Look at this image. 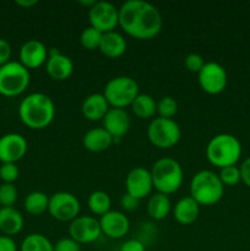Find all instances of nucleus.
Returning a JSON list of instances; mask_svg holds the SVG:
<instances>
[{"instance_id": "obj_1", "label": "nucleus", "mask_w": 250, "mask_h": 251, "mask_svg": "<svg viewBox=\"0 0 250 251\" xmlns=\"http://www.w3.org/2000/svg\"><path fill=\"white\" fill-rule=\"evenodd\" d=\"M119 26L136 39H151L161 32L163 20L159 10L145 0H126L119 7Z\"/></svg>"}, {"instance_id": "obj_2", "label": "nucleus", "mask_w": 250, "mask_h": 251, "mask_svg": "<svg viewBox=\"0 0 250 251\" xmlns=\"http://www.w3.org/2000/svg\"><path fill=\"white\" fill-rule=\"evenodd\" d=\"M19 117L29 129H44L50 125L55 117L54 100L46 93H29L20 102Z\"/></svg>"}, {"instance_id": "obj_3", "label": "nucleus", "mask_w": 250, "mask_h": 251, "mask_svg": "<svg viewBox=\"0 0 250 251\" xmlns=\"http://www.w3.org/2000/svg\"><path fill=\"white\" fill-rule=\"evenodd\" d=\"M242 156V144L232 134L215 135L206 146V157L218 168L235 166Z\"/></svg>"}, {"instance_id": "obj_4", "label": "nucleus", "mask_w": 250, "mask_h": 251, "mask_svg": "<svg viewBox=\"0 0 250 251\" xmlns=\"http://www.w3.org/2000/svg\"><path fill=\"white\" fill-rule=\"evenodd\" d=\"M225 185L217 173L208 169L199 171L190 181V196L200 206H213L222 200Z\"/></svg>"}, {"instance_id": "obj_5", "label": "nucleus", "mask_w": 250, "mask_h": 251, "mask_svg": "<svg viewBox=\"0 0 250 251\" xmlns=\"http://www.w3.org/2000/svg\"><path fill=\"white\" fill-rule=\"evenodd\" d=\"M150 172L153 181V188L157 193L171 195L178 191L183 184V167L172 157H162L157 159Z\"/></svg>"}, {"instance_id": "obj_6", "label": "nucleus", "mask_w": 250, "mask_h": 251, "mask_svg": "<svg viewBox=\"0 0 250 251\" xmlns=\"http://www.w3.org/2000/svg\"><path fill=\"white\" fill-rule=\"evenodd\" d=\"M31 74L20 61L11 60L0 66V95L17 97L27 90Z\"/></svg>"}, {"instance_id": "obj_7", "label": "nucleus", "mask_w": 250, "mask_h": 251, "mask_svg": "<svg viewBox=\"0 0 250 251\" xmlns=\"http://www.w3.org/2000/svg\"><path fill=\"white\" fill-rule=\"evenodd\" d=\"M139 83L130 76H117L105 83L103 95L112 108H123L131 105L139 96Z\"/></svg>"}, {"instance_id": "obj_8", "label": "nucleus", "mask_w": 250, "mask_h": 251, "mask_svg": "<svg viewBox=\"0 0 250 251\" xmlns=\"http://www.w3.org/2000/svg\"><path fill=\"white\" fill-rule=\"evenodd\" d=\"M147 137L158 149H171L181 137V130L174 119L157 117L151 120L147 127Z\"/></svg>"}, {"instance_id": "obj_9", "label": "nucleus", "mask_w": 250, "mask_h": 251, "mask_svg": "<svg viewBox=\"0 0 250 251\" xmlns=\"http://www.w3.org/2000/svg\"><path fill=\"white\" fill-rule=\"evenodd\" d=\"M80 201L68 191H56L49 196L48 212L60 222H71L80 213Z\"/></svg>"}, {"instance_id": "obj_10", "label": "nucleus", "mask_w": 250, "mask_h": 251, "mask_svg": "<svg viewBox=\"0 0 250 251\" xmlns=\"http://www.w3.org/2000/svg\"><path fill=\"white\" fill-rule=\"evenodd\" d=\"M90 26L95 27L102 33L114 31L119 26V9L113 2L100 0L88 9Z\"/></svg>"}, {"instance_id": "obj_11", "label": "nucleus", "mask_w": 250, "mask_h": 251, "mask_svg": "<svg viewBox=\"0 0 250 251\" xmlns=\"http://www.w3.org/2000/svg\"><path fill=\"white\" fill-rule=\"evenodd\" d=\"M198 81L201 90L208 95H218L223 92L228 82L225 69L216 61H206L198 74Z\"/></svg>"}, {"instance_id": "obj_12", "label": "nucleus", "mask_w": 250, "mask_h": 251, "mask_svg": "<svg viewBox=\"0 0 250 251\" xmlns=\"http://www.w3.org/2000/svg\"><path fill=\"white\" fill-rule=\"evenodd\" d=\"M102 234L100 220L93 216H77L69 226V235L78 244H91Z\"/></svg>"}, {"instance_id": "obj_13", "label": "nucleus", "mask_w": 250, "mask_h": 251, "mask_svg": "<svg viewBox=\"0 0 250 251\" xmlns=\"http://www.w3.org/2000/svg\"><path fill=\"white\" fill-rule=\"evenodd\" d=\"M125 189L126 194L140 201L151 195L154 188L150 169H146L145 167H135L130 169L125 176Z\"/></svg>"}, {"instance_id": "obj_14", "label": "nucleus", "mask_w": 250, "mask_h": 251, "mask_svg": "<svg viewBox=\"0 0 250 251\" xmlns=\"http://www.w3.org/2000/svg\"><path fill=\"white\" fill-rule=\"evenodd\" d=\"M28 150L27 140L17 132H9L0 137V162L17 163Z\"/></svg>"}, {"instance_id": "obj_15", "label": "nucleus", "mask_w": 250, "mask_h": 251, "mask_svg": "<svg viewBox=\"0 0 250 251\" xmlns=\"http://www.w3.org/2000/svg\"><path fill=\"white\" fill-rule=\"evenodd\" d=\"M20 63L26 69H37L48 60V48L39 39H28L21 46L19 51Z\"/></svg>"}, {"instance_id": "obj_16", "label": "nucleus", "mask_w": 250, "mask_h": 251, "mask_svg": "<svg viewBox=\"0 0 250 251\" xmlns=\"http://www.w3.org/2000/svg\"><path fill=\"white\" fill-rule=\"evenodd\" d=\"M100 230L103 234L112 239H120L125 237L130 229V221L124 212L110 210L100 218Z\"/></svg>"}, {"instance_id": "obj_17", "label": "nucleus", "mask_w": 250, "mask_h": 251, "mask_svg": "<svg viewBox=\"0 0 250 251\" xmlns=\"http://www.w3.org/2000/svg\"><path fill=\"white\" fill-rule=\"evenodd\" d=\"M102 120L103 127L112 135L114 140L124 136L129 131L130 124H131L129 113L123 108H109Z\"/></svg>"}, {"instance_id": "obj_18", "label": "nucleus", "mask_w": 250, "mask_h": 251, "mask_svg": "<svg viewBox=\"0 0 250 251\" xmlns=\"http://www.w3.org/2000/svg\"><path fill=\"white\" fill-rule=\"evenodd\" d=\"M110 105L103 93H91L83 100L81 110L86 119L91 122L100 120L105 117Z\"/></svg>"}, {"instance_id": "obj_19", "label": "nucleus", "mask_w": 250, "mask_h": 251, "mask_svg": "<svg viewBox=\"0 0 250 251\" xmlns=\"http://www.w3.org/2000/svg\"><path fill=\"white\" fill-rule=\"evenodd\" d=\"M46 69L48 75L53 80L64 81L68 80L74 73V63L68 55L60 53L49 55L46 63Z\"/></svg>"}, {"instance_id": "obj_20", "label": "nucleus", "mask_w": 250, "mask_h": 251, "mask_svg": "<svg viewBox=\"0 0 250 251\" xmlns=\"http://www.w3.org/2000/svg\"><path fill=\"white\" fill-rule=\"evenodd\" d=\"M114 142L112 135L104 127H93L85 132L82 137V145L90 152H103Z\"/></svg>"}, {"instance_id": "obj_21", "label": "nucleus", "mask_w": 250, "mask_h": 251, "mask_svg": "<svg viewBox=\"0 0 250 251\" xmlns=\"http://www.w3.org/2000/svg\"><path fill=\"white\" fill-rule=\"evenodd\" d=\"M24 216L15 207H0V232L11 237L19 234L24 228Z\"/></svg>"}, {"instance_id": "obj_22", "label": "nucleus", "mask_w": 250, "mask_h": 251, "mask_svg": "<svg viewBox=\"0 0 250 251\" xmlns=\"http://www.w3.org/2000/svg\"><path fill=\"white\" fill-rule=\"evenodd\" d=\"M126 47L127 44L125 37L114 29V31L103 33L102 39H100V50L108 58L117 59L125 53Z\"/></svg>"}, {"instance_id": "obj_23", "label": "nucleus", "mask_w": 250, "mask_h": 251, "mask_svg": "<svg viewBox=\"0 0 250 251\" xmlns=\"http://www.w3.org/2000/svg\"><path fill=\"white\" fill-rule=\"evenodd\" d=\"M200 213V205L191 196H185L174 205L173 216L179 225L189 226L195 222Z\"/></svg>"}, {"instance_id": "obj_24", "label": "nucleus", "mask_w": 250, "mask_h": 251, "mask_svg": "<svg viewBox=\"0 0 250 251\" xmlns=\"http://www.w3.org/2000/svg\"><path fill=\"white\" fill-rule=\"evenodd\" d=\"M172 210L171 199L162 193L151 194L147 201V212L154 221H162L169 215Z\"/></svg>"}, {"instance_id": "obj_25", "label": "nucleus", "mask_w": 250, "mask_h": 251, "mask_svg": "<svg viewBox=\"0 0 250 251\" xmlns=\"http://www.w3.org/2000/svg\"><path fill=\"white\" fill-rule=\"evenodd\" d=\"M130 107L140 119H150L157 113V102L151 95L146 93H139Z\"/></svg>"}, {"instance_id": "obj_26", "label": "nucleus", "mask_w": 250, "mask_h": 251, "mask_svg": "<svg viewBox=\"0 0 250 251\" xmlns=\"http://www.w3.org/2000/svg\"><path fill=\"white\" fill-rule=\"evenodd\" d=\"M49 196L43 191H32L26 196L24 201V207L27 213L32 216H39L48 211Z\"/></svg>"}, {"instance_id": "obj_27", "label": "nucleus", "mask_w": 250, "mask_h": 251, "mask_svg": "<svg viewBox=\"0 0 250 251\" xmlns=\"http://www.w3.org/2000/svg\"><path fill=\"white\" fill-rule=\"evenodd\" d=\"M20 251H54V244L41 233H31L21 242Z\"/></svg>"}, {"instance_id": "obj_28", "label": "nucleus", "mask_w": 250, "mask_h": 251, "mask_svg": "<svg viewBox=\"0 0 250 251\" xmlns=\"http://www.w3.org/2000/svg\"><path fill=\"white\" fill-rule=\"evenodd\" d=\"M87 205L93 215L103 216L110 211L112 200H110V196L105 191L96 190L88 196Z\"/></svg>"}, {"instance_id": "obj_29", "label": "nucleus", "mask_w": 250, "mask_h": 251, "mask_svg": "<svg viewBox=\"0 0 250 251\" xmlns=\"http://www.w3.org/2000/svg\"><path fill=\"white\" fill-rule=\"evenodd\" d=\"M102 36L103 33L98 31L97 28L92 26H87L81 32L80 42L83 48L88 49V50H95V49H100Z\"/></svg>"}, {"instance_id": "obj_30", "label": "nucleus", "mask_w": 250, "mask_h": 251, "mask_svg": "<svg viewBox=\"0 0 250 251\" xmlns=\"http://www.w3.org/2000/svg\"><path fill=\"white\" fill-rule=\"evenodd\" d=\"M178 112V103L171 96H164L157 102V113L158 117L173 119L174 115Z\"/></svg>"}, {"instance_id": "obj_31", "label": "nucleus", "mask_w": 250, "mask_h": 251, "mask_svg": "<svg viewBox=\"0 0 250 251\" xmlns=\"http://www.w3.org/2000/svg\"><path fill=\"white\" fill-rule=\"evenodd\" d=\"M19 198V191L14 184L2 183L0 185V205L1 207H14Z\"/></svg>"}, {"instance_id": "obj_32", "label": "nucleus", "mask_w": 250, "mask_h": 251, "mask_svg": "<svg viewBox=\"0 0 250 251\" xmlns=\"http://www.w3.org/2000/svg\"><path fill=\"white\" fill-rule=\"evenodd\" d=\"M221 181L225 186H235L239 181H242V176H240V169L237 166H229L221 168L220 173H218Z\"/></svg>"}, {"instance_id": "obj_33", "label": "nucleus", "mask_w": 250, "mask_h": 251, "mask_svg": "<svg viewBox=\"0 0 250 251\" xmlns=\"http://www.w3.org/2000/svg\"><path fill=\"white\" fill-rule=\"evenodd\" d=\"M20 171L16 163H1L0 166V179L2 183L14 184L19 179Z\"/></svg>"}, {"instance_id": "obj_34", "label": "nucleus", "mask_w": 250, "mask_h": 251, "mask_svg": "<svg viewBox=\"0 0 250 251\" xmlns=\"http://www.w3.org/2000/svg\"><path fill=\"white\" fill-rule=\"evenodd\" d=\"M206 61L203 60L202 55H200V54L198 53H190L188 54L185 58V66L190 73L199 74V71L202 69Z\"/></svg>"}, {"instance_id": "obj_35", "label": "nucleus", "mask_w": 250, "mask_h": 251, "mask_svg": "<svg viewBox=\"0 0 250 251\" xmlns=\"http://www.w3.org/2000/svg\"><path fill=\"white\" fill-rule=\"evenodd\" d=\"M54 251H81V247L70 237L61 238L54 244Z\"/></svg>"}, {"instance_id": "obj_36", "label": "nucleus", "mask_w": 250, "mask_h": 251, "mask_svg": "<svg viewBox=\"0 0 250 251\" xmlns=\"http://www.w3.org/2000/svg\"><path fill=\"white\" fill-rule=\"evenodd\" d=\"M11 53L12 49L9 42L4 38H0V66L11 61Z\"/></svg>"}, {"instance_id": "obj_37", "label": "nucleus", "mask_w": 250, "mask_h": 251, "mask_svg": "<svg viewBox=\"0 0 250 251\" xmlns=\"http://www.w3.org/2000/svg\"><path fill=\"white\" fill-rule=\"evenodd\" d=\"M140 200L135 199L134 196L129 195V194L125 193L124 195H122L120 198V206H122L123 210L125 211H134L139 207Z\"/></svg>"}, {"instance_id": "obj_38", "label": "nucleus", "mask_w": 250, "mask_h": 251, "mask_svg": "<svg viewBox=\"0 0 250 251\" xmlns=\"http://www.w3.org/2000/svg\"><path fill=\"white\" fill-rule=\"evenodd\" d=\"M120 251H146V247L142 240L129 239L120 247Z\"/></svg>"}, {"instance_id": "obj_39", "label": "nucleus", "mask_w": 250, "mask_h": 251, "mask_svg": "<svg viewBox=\"0 0 250 251\" xmlns=\"http://www.w3.org/2000/svg\"><path fill=\"white\" fill-rule=\"evenodd\" d=\"M240 176H242V181L250 188V157L245 158L243 163L240 164Z\"/></svg>"}, {"instance_id": "obj_40", "label": "nucleus", "mask_w": 250, "mask_h": 251, "mask_svg": "<svg viewBox=\"0 0 250 251\" xmlns=\"http://www.w3.org/2000/svg\"><path fill=\"white\" fill-rule=\"evenodd\" d=\"M0 251H17L15 240L7 235H0Z\"/></svg>"}, {"instance_id": "obj_41", "label": "nucleus", "mask_w": 250, "mask_h": 251, "mask_svg": "<svg viewBox=\"0 0 250 251\" xmlns=\"http://www.w3.org/2000/svg\"><path fill=\"white\" fill-rule=\"evenodd\" d=\"M16 4L22 7H32L38 4V0H16Z\"/></svg>"}, {"instance_id": "obj_42", "label": "nucleus", "mask_w": 250, "mask_h": 251, "mask_svg": "<svg viewBox=\"0 0 250 251\" xmlns=\"http://www.w3.org/2000/svg\"><path fill=\"white\" fill-rule=\"evenodd\" d=\"M80 4L85 5V6H88V9H90V7H92L93 5L96 4V0H87V1H85V0H80Z\"/></svg>"}]
</instances>
